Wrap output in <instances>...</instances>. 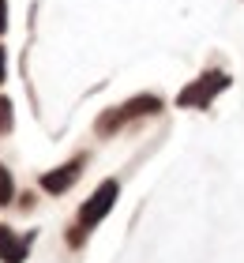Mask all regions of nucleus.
Listing matches in <instances>:
<instances>
[{"mask_svg": "<svg viewBox=\"0 0 244 263\" xmlns=\"http://www.w3.org/2000/svg\"><path fill=\"white\" fill-rule=\"evenodd\" d=\"M8 128H11V105L0 98V132H8Z\"/></svg>", "mask_w": 244, "mask_h": 263, "instance_id": "nucleus-7", "label": "nucleus"}, {"mask_svg": "<svg viewBox=\"0 0 244 263\" xmlns=\"http://www.w3.org/2000/svg\"><path fill=\"white\" fill-rule=\"evenodd\" d=\"M158 109H162V102L151 98V94L132 98L128 105H120V109H113L109 117H102V121H98V132H113V128H120L124 121H132V117H146V113H158Z\"/></svg>", "mask_w": 244, "mask_h": 263, "instance_id": "nucleus-2", "label": "nucleus"}, {"mask_svg": "<svg viewBox=\"0 0 244 263\" xmlns=\"http://www.w3.org/2000/svg\"><path fill=\"white\" fill-rule=\"evenodd\" d=\"M226 87H229V76H226V71H207L199 83H192V87L180 94V105H207L218 90H226Z\"/></svg>", "mask_w": 244, "mask_h": 263, "instance_id": "nucleus-3", "label": "nucleus"}, {"mask_svg": "<svg viewBox=\"0 0 244 263\" xmlns=\"http://www.w3.org/2000/svg\"><path fill=\"white\" fill-rule=\"evenodd\" d=\"M0 79H4V49H0Z\"/></svg>", "mask_w": 244, "mask_h": 263, "instance_id": "nucleus-9", "label": "nucleus"}, {"mask_svg": "<svg viewBox=\"0 0 244 263\" xmlns=\"http://www.w3.org/2000/svg\"><path fill=\"white\" fill-rule=\"evenodd\" d=\"M79 170H83V158H76V162H68V165H60V170H53V173H45V177H42V188H45V192H53V196H60V192H68V188L76 184V177H79Z\"/></svg>", "mask_w": 244, "mask_h": 263, "instance_id": "nucleus-4", "label": "nucleus"}, {"mask_svg": "<svg viewBox=\"0 0 244 263\" xmlns=\"http://www.w3.org/2000/svg\"><path fill=\"white\" fill-rule=\"evenodd\" d=\"M4 27H8V4L0 0V30H4Z\"/></svg>", "mask_w": 244, "mask_h": 263, "instance_id": "nucleus-8", "label": "nucleus"}, {"mask_svg": "<svg viewBox=\"0 0 244 263\" xmlns=\"http://www.w3.org/2000/svg\"><path fill=\"white\" fill-rule=\"evenodd\" d=\"M11 196H15V188H11V177H8L4 165H0V207H8Z\"/></svg>", "mask_w": 244, "mask_h": 263, "instance_id": "nucleus-6", "label": "nucleus"}, {"mask_svg": "<svg viewBox=\"0 0 244 263\" xmlns=\"http://www.w3.org/2000/svg\"><path fill=\"white\" fill-rule=\"evenodd\" d=\"M23 256H27V245H19L8 226H0V259L4 263H23Z\"/></svg>", "mask_w": 244, "mask_h": 263, "instance_id": "nucleus-5", "label": "nucleus"}, {"mask_svg": "<svg viewBox=\"0 0 244 263\" xmlns=\"http://www.w3.org/2000/svg\"><path fill=\"white\" fill-rule=\"evenodd\" d=\"M117 181H105V184H98L94 188V196L83 203V211H79V230H90V226H98L105 218L109 211H113V203H117Z\"/></svg>", "mask_w": 244, "mask_h": 263, "instance_id": "nucleus-1", "label": "nucleus"}]
</instances>
